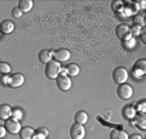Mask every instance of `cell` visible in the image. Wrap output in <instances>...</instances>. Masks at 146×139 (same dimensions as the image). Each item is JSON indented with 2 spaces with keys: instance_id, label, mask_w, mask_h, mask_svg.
I'll list each match as a JSON object with an SVG mask.
<instances>
[{
  "instance_id": "cell-10",
  "label": "cell",
  "mask_w": 146,
  "mask_h": 139,
  "mask_svg": "<svg viewBox=\"0 0 146 139\" xmlns=\"http://www.w3.org/2000/svg\"><path fill=\"white\" fill-rule=\"evenodd\" d=\"M61 74H66L69 77H76L80 74V67L78 65H75V63H70V65L62 67Z\"/></svg>"
},
{
  "instance_id": "cell-22",
  "label": "cell",
  "mask_w": 146,
  "mask_h": 139,
  "mask_svg": "<svg viewBox=\"0 0 146 139\" xmlns=\"http://www.w3.org/2000/svg\"><path fill=\"white\" fill-rule=\"evenodd\" d=\"M121 44H123V46L125 48V49H133V48H136V45H137V39L136 38H131L128 39V40H124L121 41Z\"/></svg>"
},
{
  "instance_id": "cell-31",
  "label": "cell",
  "mask_w": 146,
  "mask_h": 139,
  "mask_svg": "<svg viewBox=\"0 0 146 139\" xmlns=\"http://www.w3.org/2000/svg\"><path fill=\"white\" fill-rule=\"evenodd\" d=\"M5 134H7V130H5V128H4V125H0V139L4 138Z\"/></svg>"
},
{
  "instance_id": "cell-27",
  "label": "cell",
  "mask_w": 146,
  "mask_h": 139,
  "mask_svg": "<svg viewBox=\"0 0 146 139\" xmlns=\"http://www.w3.org/2000/svg\"><path fill=\"white\" fill-rule=\"evenodd\" d=\"M111 5H113V11L115 12V13H118V12L123 8L124 3L123 1H120V0H116V1H113V3H111Z\"/></svg>"
},
{
  "instance_id": "cell-6",
  "label": "cell",
  "mask_w": 146,
  "mask_h": 139,
  "mask_svg": "<svg viewBox=\"0 0 146 139\" xmlns=\"http://www.w3.org/2000/svg\"><path fill=\"white\" fill-rule=\"evenodd\" d=\"M4 128H5V130L8 131L9 134H13V135H14V134H19V131H21L22 126H21L19 121H17V120H14V119L9 117L8 120H5Z\"/></svg>"
},
{
  "instance_id": "cell-8",
  "label": "cell",
  "mask_w": 146,
  "mask_h": 139,
  "mask_svg": "<svg viewBox=\"0 0 146 139\" xmlns=\"http://www.w3.org/2000/svg\"><path fill=\"white\" fill-rule=\"evenodd\" d=\"M70 136L72 139H84L86 136V129L84 125H80V124H74L70 129Z\"/></svg>"
},
{
  "instance_id": "cell-26",
  "label": "cell",
  "mask_w": 146,
  "mask_h": 139,
  "mask_svg": "<svg viewBox=\"0 0 146 139\" xmlns=\"http://www.w3.org/2000/svg\"><path fill=\"white\" fill-rule=\"evenodd\" d=\"M142 32H143V27H140V26H133V27H131V34H132L133 38L140 36Z\"/></svg>"
},
{
  "instance_id": "cell-17",
  "label": "cell",
  "mask_w": 146,
  "mask_h": 139,
  "mask_svg": "<svg viewBox=\"0 0 146 139\" xmlns=\"http://www.w3.org/2000/svg\"><path fill=\"white\" fill-rule=\"evenodd\" d=\"M34 7V1L33 0H19L18 1V9L22 13H27L33 9Z\"/></svg>"
},
{
  "instance_id": "cell-25",
  "label": "cell",
  "mask_w": 146,
  "mask_h": 139,
  "mask_svg": "<svg viewBox=\"0 0 146 139\" xmlns=\"http://www.w3.org/2000/svg\"><path fill=\"white\" fill-rule=\"evenodd\" d=\"M11 72V65L7 62H1L0 63V74L1 75H8Z\"/></svg>"
},
{
  "instance_id": "cell-15",
  "label": "cell",
  "mask_w": 146,
  "mask_h": 139,
  "mask_svg": "<svg viewBox=\"0 0 146 139\" xmlns=\"http://www.w3.org/2000/svg\"><path fill=\"white\" fill-rule=\"evenodd\" d=\"M136 109L132 104H128V106H124L123 109H121V115H123L124 119H127V120H133L136 116Z\"/></svg>"
},
{
  "instance_id": "cell-20",
  "label": "cell",
  "mask_w": 146,
  "mask_h": 139,
  "mask_svg": "<svg viewBox=\"0 0 146 139\" xmlns=\"http://www.w3.org/2000/svg\"><path fill=\"white\" fill-rule=\"evenodd\" d=\"M48 135H49V131H48V129L39 128V129H36L35 133H34L33 139H47Z\"/></svg>"
},
{
  "instance_id": "cell-21",
  "label": "cell",
  "mask_w": 146,
  "mask_h": 139,
  "mask_svg": "<svg viewBox=\"0 0 146 139\" xmlns=\"http://www.w3.org/2000/svg\"><path fill=\"white\" fill-rule=\"evenodd\" d=\"M110 139H128L127 131L124 130H113L110 133Z\"/></svg>"
},
{
  "instance_id": "cell-7",
  "label": "cell",
  "mask_w": 146,
  "mask_h": 139,
  "mask_svg": "<svg viewBox=\"0 0 146 139\" xmlns=\"http://www.w3.org/2000/svg\"><path fill=\"white\" fill-rule=\"evenodd\" d=\"M132 74L135 77H137V79H140V77H142L143 75L146 74V61L143 59H138L137 62L135 63V66H133V70H132Z\"/></svg>"
},
{
  "instance_id": "cell-18",
  "label": "cell",
  "mask_w": 146,
  "mask_h": 139,
  "mask_svg": "<svg viewBox=\"0 0 146 139\" xmlns=\"http://www.w3.org/2000/svg\"><path fill=\"white\" fill-rule=\"evenodd\" d=\"M75 124H80V125H84V124L88 121V113L86 111H78L74 116Z\"/></svg>"
},
{
  "instance_id": "cell-2",
  "label": "cell",
  "mask_w": 146,
  "mask_h": 139,
  "mask_svg": "<svg viewBox=\"0 0 146 139\" xmlns=\"http://www.w3.org/2000/svg\"><path fill=\"white\" fill-rule=\"evenodd\" d=\"M128 75L129 74H128L127 68L123 67V66H118V67H115V70L113 71V80L118 85L125 84L128 80Z\"/></svg>"
},
{
  "instance_id": "cell-33",
  "label": "cell",
  "mask_w": 146,
  "mask_h": 139,
  "mask_svg": "<svg viewBox=\"0 0 146 139\" xmlns=\"http://www.w3.org/2000/svg\"><path fill=\"white\" fill-rule=\"evenodd\" d=\"M137 4H140V5H141V8H145V1H143V0H141V1H138V3Z\"/></svg>"
},
{
  "instance_id": "cell-11",
  "label": "cell",
  "mask_w": 146,
  "mask_h": 139,
  "mask_svg": "<svg viewBox=\"0 0 146 139\" xmlns=\"http://www.w3.org/2000/svg\"><path fill=\"white\" fill-rule=\"evenodd\" d=\"M25 82V76L22 74H13L12 76H9V82L8 86L9 88H19L22 86Z\"/></svg>"
},
{
  "instance_id": "cell-12",
  "label": "cell",
  "mask_w": 146,
  "mask_h": 139,
  "mask_svg": "<svg viewBox=\"0 0 146 139\" xmlns=\"http://www.w3.org/2000/svg\"><path fill=\"white\" fill-rule=\"evenodd\" d=\"M133 125H136L138 129L141 130H146V116H145V112H137L133 119Z\"/></svg>"
},
{
  "instance_id": "cell-14",
  "label": "cell",
  "mask_w": 146,
  "mask_h": 139,
  "mask_svg": "<svg viewBox=\"0 0 146 139\" xmlns=\"http://www.w3.org/2000/svg\"><path fill=\"white\" fill-rule=\"evenodd\" d=\"M14 30V23L11 21V19H4L0 23V32L4 34V35H9L12 34Z\"/></svg>"
},
{
  "instance_id": "cell-34",
  "label": "cell",
  "mask_w": 146,
  "mask_h": 139,
  "mask_svg": "<svg viewBox=\"0 0 146 139\" xmlns=\"http://www.w3.org/2000/svg\"><path fill=\"white\" fill-rule=\"evenodd\" d=\"M140 36H141V40H142V43H145V41H146V39H145V32H142Z\"/></svg>"
},
{
  "instance_id": "cell-32",
  "label": "cell",
  "mask_w": 146,
  "mask_h": 139,
  "mask_svg": "<svg viewBox=\"0 0 146 139\" xmlns=\"http://www.w3.org/2000/svg\"><path fill=\"white\" fill-rule=\"evenodd\" d=\"M128 139H142V136L140 134H131V135H128Z\"/></svg>"
},
{
  "instance_id": "cell-19",
  "label": "cell",
  "mask_w": 146,
  "mask_h": 139,
  "mask_svg": "<svg viewBox=\"0 0 146 139\" xmlns=\"http://www.w3.org/2000/svg\"><path fill=\"white\" fill-rule=\"evenodd\" d=\"M34 133H35V130L33 128L25 126V128H22L21 131H19V136H21V139H33Z\"/></svg>"
},
{
  "instance_id": "cell-29",
  "label": "cell",
  "mask_w": 146,
  "mask_h": 139,
  "mask_svg": "<svg viewBox=\"0 0 146 139\" xmlns=\"http://www.w3.org/2000/svg\"><path fill=\"white\" fill-rule=\"evenodd\" d=\"M12 16H13L14 18H19V17H22V12L19 11L18 7H17V8L12 9Z\"/></svg>"
},
{
  "instance_id": "cell-30",
  "label": "cell",
  "mask_w": 146,
  "mask_h": 139,
  "mask_svg": "<svg viewBox=\"0 0 146 139\" xmlns=\"http://www.w3.org/2000/svg\"><path fill=\"white\" fill-rule=\"evenodd\" d=\"M0 82H1V85H4V86H8L9 75H3V76H1V79H0Z\"/></svg>"
},
{
  "instance_id": "cell-35",
  "label": "cell",
  "mask_w": 146,
  "mask_h": 139,
  "mask_svg": "<svg viewBox=\"0 0 146 139\" xmlns=\"http://www.w3.org/2000/svg\"><path fill=\"white\" fill-rule=\"evenodd\" d=\"M0 36H1V32H0Z\"/></svg>"
},
{
  "instance_id": "cell-36",
  "label": "cell",
  "mask_w": 146,
  "mask_h": 139,
  "mask_svg": "<svg viewBox=\"0 0 146 139\" xmlns=\"http://www.w3.org/2000/svg\"><path fill=\"white\" fill-rule=\"evenodd\" d=\"M0 63H1V62H0Z\"/></svg>"
},
{
  "instance_id": "cell-23",
  "label": "cell",
  "mask_w": 146,
  "mask_h": 139,
  "mask_svg": "<svg viewBox=\"0 0 146 139\" xmlns=\"http://www.w3.org/2000/svg\"><path fill=\"white\" fill-rule=\"evenodd\" d=\"M12 119H14V120L19 121L23 119V112L21 108H18V107H16V108L12 109Z\"/></svg>"
},
{
  "instance_id": "cell-5",
  "label": "cell",
  "mask_w": 146,
  "mask_h": 139,
  "mask_svg": "<svg viewBox=\"0 0 146 139\" xmlns=\"http://www.w3.org/2000/svg\"><path fill=\"white\" fill-rule=\"evenodd\" d=\"M115 35L118 36V39H120L121 41L128 40V39L133 38L132 34H131V27L128 25H125V23H120L119 26H116Z\"/></svg>"
},
{
  "instance_id": "cell-28",
  "label": "cell",
  "mask_w": 146,
  "mask_h": 139,
  "mask_svg": "<svg viewBox=\"0 0 146 139\" xmlns=\"http://www.w3.org/2000/svg\"><path fill=\"white\" fill-rule=\"evenodd\" d=\"M135 23H136V26H140V27H143V16L142 14H138V16H135Z\"/></svg>"
},
{
  "instance_id": "cell-24",
  "label": "cell",
  "mask_w": 146,
  "mask_h": 139,
  "mask_svg": "<svg viewBox=\"0 0 146 139\" xmlns=\"http://www.w3.org/2000/svg\"><path fill=\"white\" fill-rule=\"evenodd\" d=\"M133 107H135L136 112H145L146 111V101L145 99H141L137 103L133 104Z\"/></svg>"
},
{
  "instance_id": "cell-3",
  "label": "cell",
  "mask_w": 146,
  "mask_h": 139,
  "mask_svg": "<svg viewBox=\"0 0 146 139\" xmlns=\"http://www.w3.org/2000/svg\"><path fill=\"white\" fill-rule=\"evenodd\" d=\"M116 94H118V97L120 99H123V101H128V99L132 98L133 96V88L129 84H120L118 86V89H116Z\"/></svg>"
},
{
  "instance_id": "cell-1",
  "label": "cell",
  "mask_w": 146,
  "mask_h": 139,
  "mask_svg": "<svg viewBox=\"0 0 146 139\" xmlns=\"http://www.w3.org/2000/svg\"><path fill=\"white\" fill-rule=\"evenodd\" d=\"M61 70H62L61 63L57 62V61H52V62H49L45 66V76L50 80H54L60 76Z\"/></svg>"
},
{
  "instance_id": "cell-13",
  "label": "cell",
  "mask_w": 146,
  "mask_h": 139,
  "mask_svg": "<svg viewBox=\"0 0 146 139\" xmlns=\"http://www.w3.org/2000/svg\"><path fill=\"white\" fill-rule=\"evenodd\" d=\"M53 52L54 50H50V49H43L39 52V61L41 63H44V65H48L49 62L53 61Z\"/></svg>"
},
{
  "instance_id": "cell-4",
  "label": "cell",
  "mask_w": 146,
  "mask_h": 139,
  "mask_svg": "<svg viewBox=\"0 0 146 139\" xmlns=\"http://www.w3.org/2000/svg\"><path fill=\"white\" fill-rule=\"evenodd\" d=\"M56 82H57V88L62 92H67L72 86L71 77H69L66 74H60V76L56 79Z\"/></svg>"
},
{
  "instance_id": "cell-9",
  "label": "cell",
  "mask_w": 146,
  "mask_h": 139,
  "mask_svg": "<svg viewBox=\"0 0 146 139\" xmlns=\"http://www.w3.org/2000/svg\"><path fill=\"white\" fill-rule=\"evenodd\" d=\"M71 57V53H70L69 49H65V48H61V49H57L53 52V58L57 62H67Z\"/></svg>"
},
{
  "instance_id": "cell-16",
  "label": "cell",
  "mask_w": 146,
  "mask_h": 139,
  "mask_svg": "<svg viewBox=\"0 0 146 139\" xmlns=\"http://www.w3.org/2000/svg\"><path fill=\"white\" fill-rule=\"evenodd\" d=\"M12 117V107L9 104H0V120H8Z\"/></svg>"
}]
</instances>
